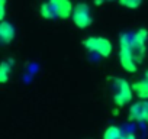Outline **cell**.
<instances>
[{"mask_svg":"<svg viewBox=\"0 0 148 139\" xmlns=\"http://www.w3.org/2000/svg\"><path fill=\"white\" fill-rule=\"evenodd\" d=\"M119 62L121 67L128 73H135L138 68V59L132 46V33L119 35Z\"/></svg>","mask_w":148,"mask_h":139,"instance_id":"1","label":"cell"},{"mask_svg":"<svg viewBox=\"0 0 148 139\" xmlns=\"http://www.w3.org/2000/svg\"><path fill=\"white\" fill-rule=\"evenodd\" d=\"M112 91H113V102L119 107H123L128 103H131L132 96H134L131 84L122 77H115L113 78Z\"/></svg>","mask_w":148,"mask_h":139,"instance_id":"2","label":"cell"},{"mask_svg":"<svg viewBox=\"0 0 148 139\" xmlns=\"http://www.w3.org/2000/svg\"><path fill=\"white\" fill-rule=\"evenodd\" d=\"M83 46H84L87 51L96 52V54H99V55L103 57V58L110 57V54H112V51H113L112 42H110L108 38H103V36H87V38L83 41Z\"/></svg>","mask_w":148,"mask_h":139,"instance_id":"3","label":"cell"},{"mask_svg":"<svg viewBox=\"0 0 148 139\" xmlns=\"http://www.w3.org/2000/svg\"><path fill=\"white\" fill-rule=\"evenodd\" d=\"M71 20L80 29H87L93 23V16H92V9L87 3H77L73 7L71 12Z\"/></svg>","mask_w":148,"mask_h":139,"instance_id":"4","label":"cell"},{"mask_svg":"<svg viewBox=\"0 0 148 139\" xmlns=\"http://www.w3.org/2000/svg\"><path fill=\"white\" fill-rule=\"evenodd\" d=\"M147 41H148V31L145 28H141V29H138L136 32L132 33V46H134L138 62H141L144 55H145Z\"/></svg>","mask_w":148,"mask_h":139,"instance_id":"5","label":"cell"},{"mask_svg":"<svg viewBox=\"0 0 148 139\" xmlns=\"http://www.w3.org/2000/svg\"><path fill=\"white\" fill-rule=\"evenodd\" d=\"M128 116H129V120L148 123V100H141L131 104Z\"/></svg>","mask_w":148,"mask_h":139,"instance_id":"6","label":"cell"},{"mask_svg":"<svg viewBox=\"0 0 148 139\" xmlns=\"http://www.w3.org/2000/svg\"><path fill=\"white\" fill-rule=\"evenodd\" d=\"M48 2L52 5L58 19L71 18V12H73V7H74L71 0H48Z\"/></svg>","mask_w":148,"mask_h":139,"instance_id":"7","label":"cell"},{"mask_svg":"<svg viewBox=\"0 0 148 139\" xmlns=\"http://www.w3.org/2000/svg\"><path fill=\"white\" fill-rule=\"evenodd\" d=\"M15 39V28L8 20H0V44H10Z\"/></svg>","mask_w":148,"mask_h":139,"instance_id":"8","label":"cell"},{"mask_svg":"<svg viewBox=\"0 0 148 139\" xmlns=\"http://www.w3.org/2000/svg\"><path fill=\"white\" fill-rule=\"evenodd\" d=\"M132 91L141 99V100H148V80L142 78L135 81L132 86Z\"/></svg>","mask_w":148,"mask_h":139,"instance_id":"9","label":"cell"},{"mask_svg":"<svg viewBox=\"0 0 148 139\" xmlns=\"http://www.w3.org/2000/svg\"><path fill=\"white\" fill-rule=\"evenodd\" d=\"M12 68H13V61L12 59H6L0 62V84H5L8 83L10 73H12Z\"/></svg>","mask_w":148,"mask_h":139,"instance_id":"10","label":"cell"},{"mask_svg":"<svg viewBox=\"0 0 148 139\" xmlns=\"http://www.w3.org/2000/svg\"><path fill=\"white\" fill-rule=\"evenodd\" d=\"M39 15H41L44 19H58V18H57V13H55V10H54V7H52V5H51L49 2H45V3L41 5V7H39Z\"/></svg>","mask_w":148,"mask_h":139,"instance_id":"11","label":"cell"},{"mask_svg":"<svg viewBox=\"0 0 148 139\" xmlns=\"http://www.w3.org/2000/svg\"><path fill=\"white\" fill-rule=\"evenodd\" d=\"M121 135H122L121 129L118 126L112 125L103 132V139H121Z\"/></svg>","mask_w":148,"mask_h":139,"instance_id":"12","label":"cell"},{"mask_svg":"<svg viewBox=\"0 0 148 139\" xmlns=\"http://www.w3.org/2000/svg\"><path fill=\"white\" fill-rule=\"evenodd\" d=\"M118 2L123 6V7H128V9H138L142 3V0H118Z\"/></svg>","mask_w":148,"mask_h":139,"instance_id":"13","label":"cell"},{"mask_svg":"<svg viewBox=\"0 0 148 139\" xmlns=\"http://www.w3.org/2000/svg\"><path fill=\"white\" fill-rule=\"evenodd\" d=\"M6 16V0H0V20H3Z\"/></svg>","mask_w":148,"mask_h":139,"instance_id":"14","label":"cell"},{"mask_svg":"<svg viewBox=\"0 0 148 139\" xmlns=\"http://www.w3.org/2000/svg\"><path fill=\"white\" fill-rule=\"evenodd\" d=\"M121 139H136V138H135L134 133H129V132H128V133H122V135H121Z\"/></svg>","mask_w":148,"mask_h":139,"instance_id":"15","label":"cell"},{"mask_svg":"<svg viewBox=\"0 0 148 139\" xmlns=\"http://www.w3.org/2000/svg\"><path fill=\"white\" fill-rule=\"evenodd\" d=\"M106 2V0H93V3L96 5V6H100V5H103Z\"/></svg>","mask_w":148,"mask_h":139,"instance_id":"16","label":"cell"},{"mask_svg":"<svg viewBox=\"0 0 148 139\" xmlns=\"http://www.w3.org/2000/svg\"><path fill=\"white\" fill-rule=\"evenodd\" d=\"M144 78H145V80H148V71H145V74H144Z\"/></svg>","mask_w":148,"mask_h":139,"instance_id":"17","label":"cell"},{"mask_svg":"<svg viewBox=\"0 0 148 139\" xmlns=\"http://www.w3.org/2000/svg\"><path fill=\"white\" fill-rule=\"evenodd\" d=\"M106 2H113V0H106Z\"/></svg>","mask_w":148,"mask_h":139,"instance_id":"18","label":"cell"}]
</instances>
